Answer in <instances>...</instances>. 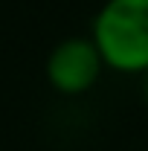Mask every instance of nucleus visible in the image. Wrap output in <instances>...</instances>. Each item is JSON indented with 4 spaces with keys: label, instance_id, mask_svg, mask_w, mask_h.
<instances>
[{
    "label": "nucleus",
    "instance_id": "obj_1",
    "mask_svg": "<svg viewBox=\"0 0 148 151\" xmlns=\"http://www.w3.org/2000/svg\"><path fill=\"white\" fill-rule=\"evenodd\" d=\"M90 38L105 67L125 76L148 73V0H105Z\"/></svg>",
    "mask_w": 148,
    "mask_h": 151
},
{
    "label": "nucleus",
    "instance_id": "obj_2",
    "mask_svg": "<svg viewBox=\"0 0 148 151\" xmlns=\"http://www.w3.org/2000/svg\"><path fill=\"white\" fill-rule=\"evenodd\" d=\"M105 61L90 35H70L58 41L44 61V76L50 87L61 96H81L96 87Z\"/></svg>",
    "mask_w": 148,
    "mask_h": 151
},
{
    "label": "nucleus",
    "instance_id": "obj_3",
    "mask_svg": "<svg viewBox=\"0 0 148 151\" xmlns=\"http://www.w3.org/2000/svg\"><path fill=\"white\" fill-rule=\"evenodd\" d=\"M145 99H148V73H145Z\"/></svg>",
    "mask_w": 148,
    "mask_h": 151
}]
</instances>
